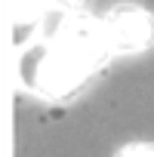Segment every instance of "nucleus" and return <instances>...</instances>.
<instances>
[{
  "instance_id": "f03ea898",
  "label": "nucleus",
  "mask_w": 154,
  "mask_h": 157,
  "mask_svg": "<svg viewBox=\"0 0 154 157\" xmlns=\"http://www.w3.org/2000/svg\"><path fill=\"white\" fill-rule=\"evenodd\" d=\"M102 37L111 49L117 52H133V49H145L151 40H154V22L148 13L136 10V6H123V10H114L108 19H105V28H102Z\"/></svg>"
},
{
  "instance_id": "f257e3e1",
  "label": "nucleus",
  "mask_w": 154,
  "mask_h": 157,
  "mask_svg": "<svg viewBox=\"0 0 154 157\" xmlns=\"http://www.w3.org/2000/svg\"><path fill=\"white\" fill-rule=\"evenodd\" d=\"M87 34H74L71 37V49H34L22 59V77L43 90V93H62L65 86L77 83L80 80V74H83V59L90 56V49L83 46H77V43H83Z\"/></svg>"
},
{
  "instance_id": "7ed1b4c3",
  "label": "nucleus",
  "mask_w": 154,
  "mask_h": 157,
  "mask_svg": "<svg viewBox=\"0 0 154 157\" xmlns=\"http://www.w3.org/2000/svg\"><path fill=\"white\" fill-rule=\"evenodd\" d=\"M120 157H154L151 145H129L126 151H120Z\"/></svg>"
},
{
  "instance_id": "20e7f679",
  "label": "nucleus",
  "mask_w": 154,
  "mask_h": 157,
  "mask_svg": "<svg viewBox=\"0 0 154 157\" xmlns=\"http://www.w3.org/2000/svg\"><path fill=\"white\" fill-rule=\"evenodd\" d=\"M56 3H59V6H77L80 0H56Z\"/></svg>"
}]
</instances>
